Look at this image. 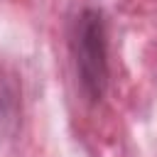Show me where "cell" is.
Returning <instances> with one entry per match:
<instances>
[{
    "instance_id": "cell-1",
    "label": "cell",
    "mask_w": 157,
    "mask_h": 157,
    "mask_svg": "<svg viewBox=\"0 0 157 157\" xmlns=\"http://www.w3.org/2000/svg\"><path fill=\"white\" fill-rule=\"evenodd\" d=\"M71 56L81 93L88 103H101L108 91V29L103 12L83 7L71 25Z\"/></svg>"
},
{
    "instance_id": "cell-2",
    "label": "cell",
    "mask_w": 157,
    "mask_h": 157,
    "mask_svg": "<svg viewBox=\"0 0 157 157\" xmlns=\"http://www.w3.org/2000/svg\"><path fill=\"white\" fill-rule=\"evenodd\" d=\"M17 110H20V91L15 86V78L0 69V135L15 128Z\"/></svg>"
}]
</instances>
